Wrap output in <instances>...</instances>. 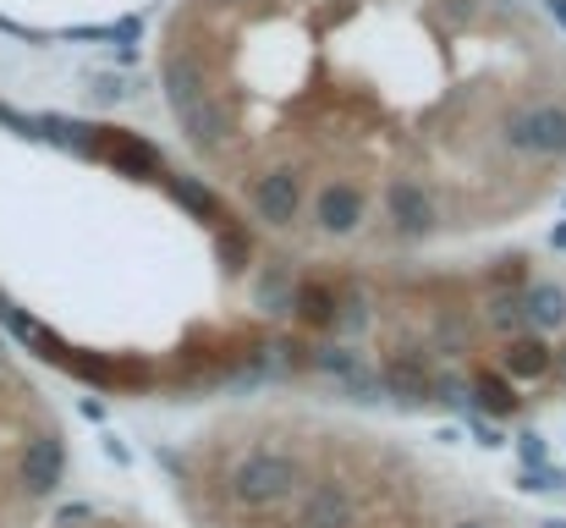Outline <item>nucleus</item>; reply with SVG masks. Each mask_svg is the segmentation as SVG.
<instances>
[{"label": "nucleus", "mask_w": 566, "mask_h": 528, "mask_svg": "<svg viewBox=\"0 0 566 528\" xmlns=\"http://www.w3.org/2000/svg\"><path fill=\"white\" fill-rule=\"evenodd\" d=\"M160 89L192 155L319 276L495 231L566 161L551 61L490 0H192Z\"/></svg>", "instance_id": "1"}, {"label": "nucleus", "mask_w": 566, "mask_h": 528, "mask_svg": "<svg viewBox=\"0 0 566 528\" xmlns=\"http://www.w3.org/2000/svg\"><path fill=\"white\" fill-rule=\"evenodd\" d=\"M198 528H566L523 518L457 463L314 402H248L166 457Z\"/></svg>", "instance_id": "2"}, {"label": "nucleus", "mask_w": 566, "mask_h": 528, "mask_svg": "<svg viewBox=\"0 0 566 528\" xmlns=\"http://www.w3.org/2000/svg\"><path fill=\"white\" fill-rule=\"evenodd\" d=\"M39 528H144L138 518H116V513H55V518H44Z\"/></svg>", "instance_id": "3"}]
</instances>
